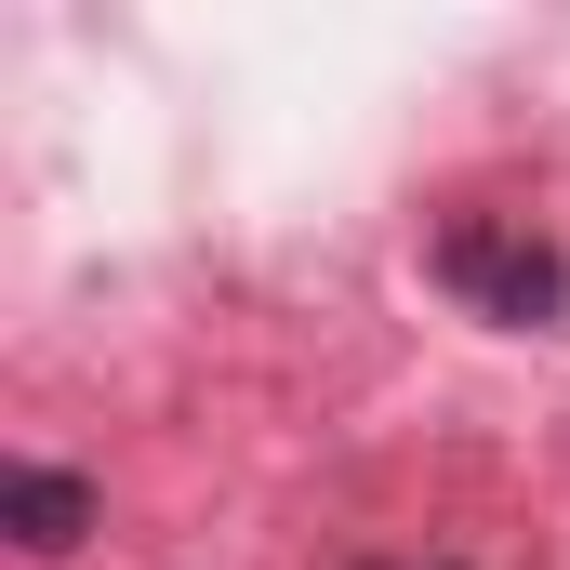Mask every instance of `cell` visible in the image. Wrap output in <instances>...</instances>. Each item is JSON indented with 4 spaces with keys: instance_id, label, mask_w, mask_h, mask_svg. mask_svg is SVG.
<instances>
[{
    "instance_id": "1",
    "label": "cell",
    "mask_w": 570,
    "mask_h": 570,
    "mask_svg": "<svg viewBox=\"0 0 570 570\" xmlns=\"http://www.w3.org/2000/svg\"><path fill=\"white\" fill-rule=\"evenodd\" d=\"M438 279L478 318H504V332H558L570 318V253L531 239V226H504V213H451L438 226Z\"/></svg>"
},
{
    "instance_id": "2",
    "label": "cell",
    "mask_w": 570,
    "mask_h": 570,
    "mask_svg": "<svg viewBox=\"0 0 570 570\" xmlns=\"http://www.w3.org/2000/svg\"><path fill=\"white\" fill-rule=\"evenodd\" d=\"M0 518H13L27 558H67V544L94 531V478H67V464H13V478H0Z\"/></svg>"
},
{
    "instance_id": "3",
    "label": "cell",
    "mask_w": 570,
    "mask_h": 570,
    "mask_svg": "<svg viewBox=\"0 0 570 570\" xmlns=\"http://www.w3.org/2000/svg\"><path fill=\"white\" fill-rule=\"evenodd\" d=\"M358 570H425V558H358Z\"/></svg>"
}]
</instances>
